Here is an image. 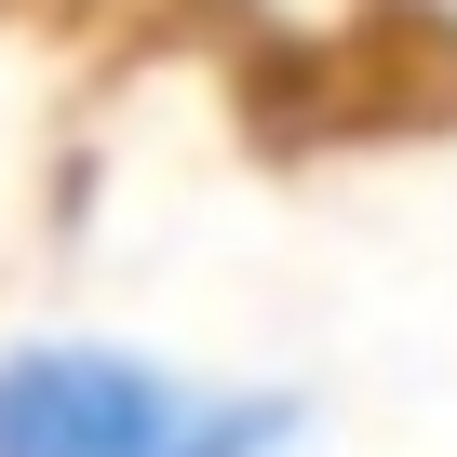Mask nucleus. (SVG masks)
<instances>
[{
    "mask_svg": "<svg viewBox=\"0 0 457 457\" xmlns=\"http://www.w3.org/2000/svg\"><path fill=\"white\" fill-rule=\"evenodd\" d=\"M283 444H296L283 390H188L108 337L0 350V457H283Z\"/></svg>",
    "mask_w": 457,
    "mask_h": 457,
    "instance_id": "1",
    "label": "nucleus"
}]
</instances>
